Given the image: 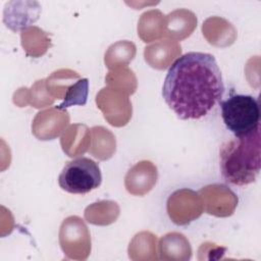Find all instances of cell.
Returning <instances> with one entry per match:
<instances>
[{
  "mask_svg": "<svg viewBox=\"0 0 261 261\" xmlns=\"http://www.w3.org/2000/svg\"><path fill=\"white\" fill-rule=\"evenodd\" d=\"M60 109L51 108L49 110H45L39 112L35 117L34 123L32 125L34 135L39 138V140H52L57 137L60 132L65 126L64 124H53L51 121L58 114Z\"/></svg>",
  "mask_w": 261,
  "mask_h": 261,
  "instance_id": "obj_9",
  "label": "cell"
},
{
  "mask_svg": "<svg viewBox=\"0 0 261 261\" xmlns=\"http://www.w3.org/2000/svg\"><path fill=\"white\" fill-rule=\"evenodd\" d=\"M157 180V168L150 161L134 165L125 175V188L133 195L143 196L152 190Z\"/></svg>",
  "mask_w": 261,
  "mask_h": 261,
  "instance_id": "obj_5",
  "label": "cell"
},
{
  "mask_svg": "<svg viewBox=\"0 0 261 261\" xmlns=\"http://www.w3.org/2000/svg\"><path fill=\"white\" fill-rule=\"evenodd\" d=\"M91 130L94 137L91 153L100 160L109 159L115 152V138L102 126H95Z\"/></svg>",
  "mask_w": 261,
  "mask_h": 261,
  "instance_id": "obj_10",
  "label": "cell"
},
{
  "mask_svg": "<svg viewBox=\"0 0 261 261\" xmlns=\"http://www.w3.org/2000/svg\"><path fill=\"white\" fill-rule=\"evenodd\" d=\"M260 127L251 134L233 137L219 149V166L223 179L230 185L247 186L256 180L260 172Z\"/></svg>",
  "mask_w": 261,
  "mask_h": 261,
  "instance_id": "obj_2",
  "label": "cell"
},
{
  "mask_svg": "<svg viewBox=\"0 0 261 261\" xmlns=\"http://www.w3.org/2000/svg\"><path fill=\"white\" fill-rule=\"evenodd\" d=\"M180 46L172 41H161L152 46L146 47L144 56L145 60L154 68L164 69L168 67V63L163 56H166L172 61L178 54H180Z\"/></svg>",
  "mask_w": 261,
  "mask_h": 261,
  "instance_id": "obj_7",
  "label": "cell"
},
{
  "mask_svg": "<svg viewBox=\"0 0 261 261\" xmlns=\"http://www.w3.org/2000/svg\"><path fill=\"white\" fill-rule=\"evenodd\" d=\"M102 181L97 162L87 157L68 161L58 176L59 187L70 194L85 195L96 190Z\"/></svg>",
  "mask_w": 261,
  "mask_h": 261,
  "instance_id": "obj_4",
  "label": "cell"
},
{
  "mask_svg": "<svg viewBox=\"0 0 261 261\" xmlns=\"http://www.w3.org/2000/svg\"><path fill=\"white\" fill-rule=\"evenodd\" d=\"M197 25L196 15L187 9H177L165 17V35L177 40L189 37Z\"/></svg>",
  "mask_w": 261,
  "mask_h": 261,
  "instance_id": "obj_6",
  "label": "cell"
},
{
  "mask_svg": "<svg viewBox=\"0 0 261 261\" xmlns=\"http://www.w3.org/2000/svg\"><path fill=\"white\" fill-rule=\"evenodd\" d=\"M136 47L129 42H117L111 45L105 53V63L109 68L116 64H127L135 56Z\"/></svg>",
  "mask_w": 261,
  "mask_h": 261,
  "instance_id": "obj_11",
  "label": "cell"
},
{
  "mask_svg": "<svg viewBox=\"0 0 261 261\" xmlns=\"http://www.w3.org/2000/svg\"><path fill=\"white\" fill-rule=\"evenodd\" d=\"M6 5H8V7L5 6L4 20H6L7 18H8V20L4 21V22L6 23V25L8 28H10V25L17 19L18 15H21V25H22V29L27 28L31 23L35 22L39 18L40 5L37 2H30L29 6L25 7L22 12H18L15 9V7H11V5L9 3L6 4ZM27 5H28V2H27Z\"/></svg>",
  "mask_w": 261,
  "mask_h": 261,
  "instance_id": "obj_13",
  "label": "cell"
},
{
  "mask_svg": "<svg viewBox=\"0 0 261 261\" xmlns=\"http://www.w3.org/2000/svg\"><path fill=\"white\" fill-rule=\"evenodd\" d=\"M224 84L215 57L189 52L169 68L162 88L168 107L180 119H199L221 101Z\"/></svg>",
  "mask_w": 261,
  "mask_h": 261,
  "instance_id": "obj_1",
  "label": "cell"
},
{
  "mask_svg": "<svg viewBox=\"0 0 261 261\" xmlns=\"http://www.w3.org/2000/svg\"><path fill=\"white\" fill-rule=\"evenodd\" d=\"M88 79H80L73 85L68 86L63 96V101L57 106L58 109L64 110L65 108L73 105H85L87 103L89 93Z\"/></svg>",
  "mask_w": 261,
  "mask_h": 261,
  "instance_id": "obj_12",
  "label": "cell"
},
{
  "mask_svg": "<svg viewBox=\"0 0 261 261\" xmlns=\"http://www.w3.org/2000/svg\"><path fill=\"white\" fill-rule=\"evenodd\" d=\"M221 117L236 137L253 133L260 127V108L256 98L251 95H231L220 101Z\"/></svg>",
  "mask_w": 261,
  "mask_h": 261,
  "instance_id": "obj_3",
  "label": "cell"
},
{
  "mask_svg": "<svg viewBox=\"0 0 261 261\" xmlns=\"http://www.w3.org/2000/svg\"><path fill=\"white\" fill-rule=\"evenodd\" d=\"M138 34L144 42H152L165 34V17L159 10H150L142 14Z\"/></svg>",
  "mask_w": 261,
  "mask_h": 261,
  "instance_id": "obj_8",
  "label": "cell"
}]
</instances>
